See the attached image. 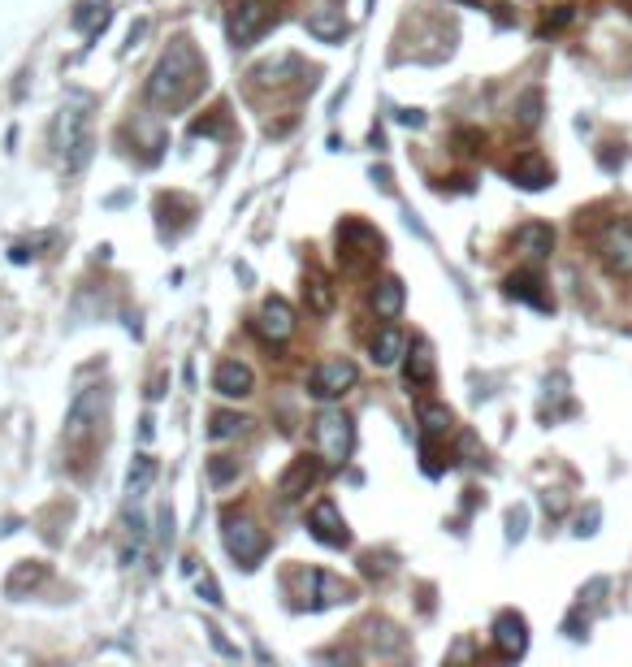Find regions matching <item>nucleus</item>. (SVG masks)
<instances>
[{
	"mask_svg": "<svg viewBox=\"0 0 632 667\" xmlns=\"http://www.w3.org/2000/svg\"><path fill=\"white\" fill-rule=\"evenodd\" d=\"M494 646L503 659H520L524 650H529V624L516 611H503V616L494 620Z\"/></svg>",
	"mask_w": 632,
	"mask_h": 667,
	"instance_id": "obj_13",
	"label": "nucleus"
},
{
	"mask_svg": "<svg viewBox=\"0 0 632 667\" xmlns=\"http://www.w3.org/2000/svg\"><path fill=\"white\" fill-rule=\"evenodd\" d=\"M360 382V369H355L351 360H325V364H316L312 377H308V395L312 399H342L347 390Z\"/></svg>",
	"mask_w": 632,
	"mask_h": 667,
	"instance_id": "obj_7",
	"label": "nucleus"
},
{
	"mask_svg": "<svg viewBox=\"0 0 632 667\" xmlns=\"http://www.w3.org/2000/svg\"><path fill=\"white\" fill-rule=\"evenodd\" d=\"M221 542H226V551H230V559L239 568H256L260 559H265V551H269L265 529H260L256 520H247V516H226V525H221Z\"/></svg>",
	"mask_w": 632,
	"mask_h": 667,
	"instance_id": "obj_6",
	"label": "nucleus"
},
{
	"mask_svg": "<svg viewBox=\"0 0 632 667\" xmlns=\"http://www.w3.org/2000/svg\"><path fill=\"white\" fill-rule=\"evenodd\" d=\"M368 356H373L377 369H394L403 356H407V338L403 330H394V325H386L377 338H373V347H368Z\"/></svg>",
	"mask_w": 632,
	"mask_h": 667,
	"instance_id": "obj_16",
	"label": "nucleus"
},
{
	"mask_svg": "<svg viewBox=\"0 0 632 667\" xmlns=\"http://www.w3.org/2000/svg\"><path fill=\"white\" fill-rule=\"evenodd\" d=\"M594 525H598V507H589V512L581 516V529H576V533H581V538H589V533H594Z\"/></svg>",
	"mask_w": 632,
	"mask_h": 667,
	"instance_id": "obj_35",
	"label": "nucleus"
},
{
	"mask_svg": "<svg viewBox=\"0 0 632 667\" xmlns=\"http://www.w3.org/2000/svg\"><path fill=\"white\" fill-rule=\"evenodd\" d=\"M308 35L321 39V44H338V39L347 35V22H342L338 9H321V13H312V18H308Z\"/></svg>",
	"mask_w": 632,
	"mask_h": 667,
	"instance_id": "obj_23",
	"label": "nucleus"
},
{
	"mask_svg": "<svg viewBox=\"0 0 632 667\" xmlns=\"http://www.w3.org/2000/svg\"><path fill=\"white\" fill-rule=\"evenodd\" d=\"M516 247L529 256H550V247H555V230L542 226V221H533V226H520L516 230Z\"/></svg>",
	"mask_w": 632,
	"mask_h": 667,
	"instance_id": "obj_25",
	"label": "nucleus"
},
{
	"mask_svg": "<svg viewBox=\"0 0 632 667\" xmlns=\"http://www.w3.org/2000/svg\"><path fill=\"white\" fill-rule=\"evenodd\" d=\"M308 585H312V594H308V611H325V607H338V603H351L355 598V585H347L342 577H329V572H308Z\"/></svg>",
	"mask_w": 632,
	"mask_h": 667,
	"instance_id": "obj_12",
	"label": "nucleus"
},
{
	"mask_svg": "<svg viewBox=\"0 0 632 667\" xmlns=\"http://www.w3.org/2000/svg\"><path fill=\"white\" fill-rule=\"evenodd\" d=\"M373 182H377L381 191H390V174H386V169H373Z\"/></svg>",
	"mask_w": 632,
	"mask_h": 667,
	"instance_id": "obj_36",
	"label": "nucleus"
},
{
	"mask_svg": "<svg viewBox=\"0 0 632 667\" xmlns=\"http://www.w3.org/2000/svg\"><path fill=\"white\" fill-rule=\"evenodd\" d=\"M265 26H269V9L260 5V0H239L226 18V35H230L234 48H247L265 35Z\"/></svg>",
	"mask_w": 632,
	"mask_h": 667,
	"instance_id": "obj_9",
	"label": "nucleus"
},
{
	"mask_svg": "<svg viewBox=\"0 0 632 667\" xmlns=\"http://www.w3.org/2000/svg\"><path fill=\"white\" fill-rule=\"evenodd\" d=\"M200 598H204L208 607H221V603H226V598H221V590H217V581L208 577V572H204V577H200Z\"/></svg>",
	"mask_w": 632,
	"mask_h": 667,
	"instance_id": "obj_32",
	"label": "nucleus"
},
{
	"mask_svg": "<svg viewBox=\"0 0 632 667\" xmlns=\"http://www.w3.org/2000/svg\"><path fill=\"white\" fill-rule=\"evenodd\" d=\"M386 256V239L368 226V221H342L338 226V265L347 273H364Z\"/></svg>",
	"mask_w": 632,
	"mask_h": 667,
	"instance_id": "obj_2",
	"label": "nucleus"
},
{
	"mask_svg": "<svg viewBox=\"0 0 632 667\" xmlns=\"http://www.w3.org/2000/svg\"><path fill=\"white\" fill-rule=\"evenodd\" d=\"M403 377H407V386H412V390H420V386L433 382V351H429V343H416L412 351H407Z\"/></svg>",
	"mask_w": 632,
	"mask_h": 667,
	"instance_id": "obj_20",
	"label": "nucleus"
},
{
	"mask_svg": "<svg viewBox=\"0 0 632 667\" xmlns=\"http://www.w3.org/2000/svg\"><path fill=\"white\" fill-rule=\"evenodd\" d=\"M507 174H511V182H516V187H524V191H542L546 182L555 178V174H550V165L542 161V156H533V152H524L520 161L507 169Z\"/></svg>",
	"mask_w": 632,
	"mask_h": 667,
	"instance_id": "obj_17",
	"label": "nucleus"
},
{
	"mask_svg": "<svg viewBox=\"0 0 632 667\" xmlns=\"http://www.w3.org/2000/svg\"><path fill=\"white\" fill-rule=\"evenodd\" d=\"M602 265L620 278H632V230L628 226H611L602 234Z\"/></svg>",
	"mask_w": 632,
	"mask_h": 667,
	"instance_id": "obj_15",
	"label": "nucleus"
},
{
	"mask_svg": "<svg viewBox=\"0 0 632 667\" xmlns=\"http://www.w3.org/2000/svg\"><path fill=\"white\" fill-rule=\"evenodd\" d=\"M316 481H321V455H295V460L286 464V473L278 477V494L286 503H299Z\"/></svg>",
	"mask_w": 632,
	"mask_h": 667,
	"instance_id": "obj_10",
	"label": "nucleus"
},
{
	"mask_svg": "<svg viewBox=\"0 0 632 667\" xmlns=\"http://www.w3.org/2000/svg\"><path fill=\"white\" fill-rule=\"evenodd\" d=\"M304 299H308V308L316 312V317H329V312H334V286H329L325 273L308 269V278H304Z\"/></svg>",
	"mask_w": 632,
	"mask_h": 667,
	"instance_id": "obj_21",
	"label": "nucleus"
},
{
	"mask_svg": "<svg viewBox=\"0 0 632 667\" xmlns=\"http://www.w3.org/2000/svg\"><path fill=\"white\" fill-rule=\"evenodd\" d=\"M252 330H256V338H265L269 347H282L286 338L295 334V308L286 304L282 295H269L265 304H260V312L252 317Z\"/></svg>",
	"mask_w": 632,
	"mask_h": 667,
	"instance_id": "obj_8",
	"label": "nucleus"
},
{
	"mask_svg": "<svg viewBox=\"0 0 632 667\" xmlns=\"http://www.w3.org/2000/svg\"><path fill=\"white\" fill-rule=\"evenodd\" d=\"M200 83H204L200 52L191 48V39H174L148 78V104L152 109H182V104H191Z\"/></svg>",
	"mask_w": 632,
	"mask_h": 667,
	"instance_id": "obj_1",
	"label": "nucleus"
},
{
	"mask_svg": "<svg viewBox=\"0 0 632 667\" xmlns=\"http://www.w3.org/2000/svg\"><path fill=\"white\" fill-rule=\"evenodd\" d=\"M213 390L226 399H247L256 390V373L247 369L243 360H221L217 373H213Z\"/></svg>",
	"mask_w": 632,
	"mask_h": 667,
	"instance_id": "obj_14",
	"label": "nucleus"
},
{
	"mask_svg": "<svg viewBox=\"0 0 632 667\" xmlns=\"http://www.w3.org/2000/svg\"><path fill=\"white\" fill-rule=\"evenodd\" d=\"M537 109H542V96H537V91H529V96L520 100V109H516V122H520V126H537V117H542Z\"/></svg>",
	"mask_w": 632,
	"mask_h": 667,
	"instance_id": "obj_31",
	"label": "nucleus"
},
{
	"mask_svg": "<svg viewBox=\"0 0 632 667\" xmlns=\"http://www.w3.org/2000/svg\"><path fill=\"white\" fill-rule=\"evenodd\" d=\"M70 26L83 35H100L109 26V0H78L70 13Z\"/></svg>",
	"mask_w": 632,
	"mask_h": 667,
	"instance_id": "obj_18",
	"label": "nucleus"
},
{
	"mask_svg": "<svg viewBox=\"0 0 632 667\" xmlns=\"http://www.w3.org/2000/svg\"><path fill=\"white\" fill-rule=\"evenodd\" d=\"M507 538H511V542L524 538V507H516V512L507 516Z\"/></svg>",
	"mask_w": 632,
	"mask_h": 667,
	"instance_id": "obj_34",
	"label": "nucleus"
},
{
	"mask_svg": "<svg viewBox=\"0 0 632 667\" xmlns=\"http://www.w3.org/2000/svg\"><path fill=\"white\" fill-rule=\"evenodd\" d=\"M52 139H57V152H61V165L78 174L87 161H91V117L87 109L78 104H65L57 113V126H52Z\"/></svg>",
	"mask_w": 632,
	"mask_h": 667,
	"instance_id": "obj_3",
	"label": "nucleus"
},
{
	"mask_svg": "<svg viewBox=\"0 0 632 667\" xmlns=\"http://www.w3.org/2000/svg\"><path fill=\"white\" fill-rule=\"evenodd\" d=\"M44 577H48L44 564H18V568H13V577L5 581V594H9V598H22V585H31V590H35V585L44 581Z\"/></svg>",
	"mask_w": 632,
	"mask_h": 667,
	"instance_id": "obj_27",
	"label": "nucleus"
},
{
	"mask_svg": "<svg viewBox=\"0 0 632 667\" xmlns=\"http://www.w3.org/2000/svg\"><path fill=\"white\" fill-rule=\"evenodd\" d=\"M152 481H156V455L143 451V455H135V464H130V473H126V490L139 499V494H148Z\"/></svg>",
	"mask_w": 632,
	"mask_h": 667,
	"instance_id": "obj_26",
	"label": "nucleus"
},
{
	"mask_svg": "<svg viewBox=\"0 0 632 667\" xmlns=\"http://www.w3.org/2000/svg\"><path fill=\"white\" fill-rule=\"evenodd\" d=\"M295 57H278V61H265V65H256V74L252 78H260V83H286V70H295Z\"/></svg>",
	"mask_w": 632,
	"mask_h": 667,
	"instance_id": "obj_30",
	"label": "nucleus"
},
{
	"mask_svg": "<svg viewBox=\"0 0 632 667\" xmlns=\"http://www.w3.org/2000/svg\"><path fill=\"white\" fill-rule=\"evenodd\" d=\"M204 633H208V642H213V646H217V650H221V655H226V659H239V646H230L226 637H221V629H217V624H208Z\"/></svg>",
	"mask_w": 632,
	"mask_h": 667,
	"instance_id": "obj_33",
	"label": "nucleus"
},
{
	"mask_svg": "<svg viewBox=\"0 0 632 667\" xmlns=\"http://www.w3.org/2000/svg\"><path fill=\"white\" fill-rule=\"evenodd\" d=\"M308 529H312V538L316 542H325V546H347L351 542V529H347V520H342L338 512V503H312V512H308Z\"/></svg>",
	"mask_w": 632,
	"mask_h": 667,
	"instance_id": "obj_11",
	"label": "nucleus"
},
{
	"mask_svg": "<svg viewBox=\"0 0 632 667\" xmlns=\"http://www.w3.org/2000/svg\"><path fill=\"white\" fill-rule=\"evenodd\" d=\"M403 304H407V291H403L399 278H386V282L373 286V312L381 321H394L403 312Z\"/></svg>",
	"mask_w": 632,
	"mask_h": 667,
	"instance_id": "obj_19",
	"label": "nucleus"
},
{
	"mask_svg": "<svg viewBox=\"0 0 632 667\" xmlns=\"http://www.w3.org/2000/svg\"><path fill=\"white\" fill-rule=\"evenodd\" d=\"M416 416H420V429H425V438H446V434H451V425H455V416H451V408H446V403H420Z\"/></svg>",
	"mask_w": 632,
	"mask_h": 667,
	"instance_id": "obj_24",
	"label": "nucleus"
},
{
	"mask_svg": "<svg viewBox=\"0 0 632 667\" xmlns=\"http://www.w3.org/2000/svg\"><path fill=\"white\" fill-rule=\"evenodd\" d=\"M355 451V425L347 412H321L316 416V455L329 468H342Z\"/></svg>",
	"mask_w": 632,
	"mask_h": 667,
	"instance_id": "obj_5",
	"label": "nucleus"
},
{
	"mask_svg": "<svg viewBox=\"0 0 632 667\" xmlns=\"http://www.w3.org/2000/svg\"><path fill=\"white\" fill-rule=\"evenodd\" d=\"M243 416L239 412H217L213 416V425H208V438H213V442H230V438H239L243 434Z\"/></svg>",
	"mask_w": 632,
	"mask_h": 667,
	"instance_id": "obj_28",
	"label": "nucleus"
},
{
	"mask_svg": "<svg viewBox=\"0 0 632 667\" xmlns=\"http://www.w3.org/2000/svg\"><path fill=\"white\" fill-rule=\"evenodd\" d=\"M104 412H109V390H104V386L78 390L70 412H65V447H83L87 438H96Z\"/></svg>",
	"mask_w": 632,
	"mask_h": 667,
	"instance_id": "obj_4",
	"label": "nucleus"
},
{
	"mask_svg": "<svg viewBox=\"0 0 632 667\" xmlns=\"http://www.w3.org/2000/svg\"><path fill=\"white\" fill-rule=\"evenodd\" d=\"M234 477H239V460H230V455H213L208 460V481L213 486H230Z\"/></svg>",
	"mask_w": 632,
	"mask_h": 667,
	"instance_id": "obj_29",
	"label": "nucleus"
},
{
	"mask_svg": "<svg viewBox=\"0 0 632 667\" xmlns=\"http://www.w3.org/2000/svg\"><path fill=\"white\" fill-rule=\"evenodd\" d=\"M507 295L511 299H524V304H537V308H550V299H546V291H542V278L537 273H511L507 278Z\"/></svg>",
	"mask_w": 632,
	"mask_h": 667,
	"instance_id": "obj_22",
	"label": "nucleus"
},
{
	"mask_svg": "<svg viewBox=\"0 0 632 667\" xmlns=\"http://www.w3.org/2000/svg\"><path fill=\"white\" fill-rule=\"evenodd\" d=\"M399 122H403V126H420L425 117H420V113H399Z\"/></svg>",
	"mask_w": 632,
	"mask_h": 667,
	"instance_id": "obj_37",
	"label": "nucleus"
}]
</instances>
